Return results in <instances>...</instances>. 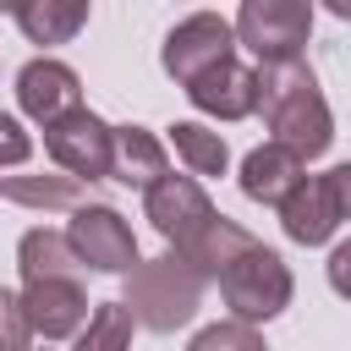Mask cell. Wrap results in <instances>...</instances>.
Listing matches in <instances>:
<instances>
[{
	"label": "cell",
	"instance_id": "cell-1",
	"mask_svg": "<svg viewBox=\"0 0 351 351\" xmlns=\"http://www.w3.org/2000/svg\"><path fill=\"white\" fill-rule=\"evenodd\" d=\"M252 115H263L274 143H285L302 165L329 154V143H335V115H329V99H324V88H318L307 60L258 66V110Z\"/></svg>",
	"mask_w": 351,
	"mask_h": 351
},
{
	"label": "cell",
	"instance_id": "cell-2",
	"mask_svg": "<svg viewBox=\"0 0 351 351\" xmlns=\"http://www.w3.org/2000/svg\"><path fill=\"white\" fill-rule=\"evenodd\" d=\"M203 274L170 247V252H159V258H137L132 263V274H126V307H132V318L143 324V329H154V335H176V329H186L192 318H197V307H203Z\"/></svg>",
	"mask_w": 351,
	"mask_h": 351
},
{
	"label": "cell",
	"instance_id": "cell-3",
	"mask_svg": "<svg viewBox=\"0 0 351 351\" xmlns=\"http://www.w3.org/2000/svg\"><path fill=\"white\" fill-rule=\"evenodd\" d=\"M291 291H296V280H291L285 258L269 252L263 241H258L252 252H241V258L219 274V296H225L230 318H241V324H269V318H280V313L291 307Z\"/></svg>",
	"mask_w": 351,
	"mask_h": 351
},
{
	"label": "cell",
	"instance_id": "cell-4",
	"mask_svg": "<svg viewBox=\"0 0 351 351\" xmlns=\"http://www.w3.org/2000/svg\"><path fill=\"white\" fill-rule=\"evenodd\" d=\"M230 33L263 66L269 60H302V49L313 38V0H241Z\"/></svg>",
	"mask_w": 351,
	"mask_h": 351
},
{
	"label": "cell",
	"instance_id": "cell-5",
	"mask_svg": "<svg viewBox=\"0 0 351 351\" xmlns=\"http://www.w3.org/2000/svg\"><path fill=\"white\" fill-rule=\"evenodd\" d=\"M230 55H236L230 22H225L219 11H192L186 22H176V27L165 33L159 66H165V77H170L176 88H186L192 77H203L208 66H219V60H230Z\"/></svg>",
	"mask_w": 351,
	"mask_h": 351
},
{
	"label": "cell",
	"instance_id": "cell-6",
	"mask_svg": "<svg viewBox=\"0 0 351 351\" xmlns=\"http://www.w3.org/2000/svg\"><path fill=\"white\" fill-rule=\"evenodd\" d=\"M110 143H115V126L99 121L88 104L44 126V154H49L66 176H77V181H88V186H93V181H110Z\"/></svg>",
	"mask_w": 351,
	"mask_h": 351
},
{
	"label": "cell",
	"instance_id": "cell-7",
	"mask_svg": "<svg viewBox=\"0 0 351 351\" xmlns=\"http://www.w3.org/2000/svg\"><path fill=\"white\" fill-rule=\"evenodd\" d=\"M66 241H71V252L82 258V269H93V274H132V263H137V236H132V225H126L110 203H82V208H71Z\"/></svg>",
	"mask_w": 351,
	"mask_h": 351
},
{
	"label": "cell",
	"instance_id": "cell-8",
	"mask_svg": "<svg viewBox=\"0 0 351 351\" xmlns=\"http://www.w3.org/2000/svg\"><path fill=\"white\" fill-rule=\"evenodd\" d=\"M143 214H148L154 230L181 252V247H186V241H192L219 208L208 203V192H203L197 176H176V170H170V176H159V181L143 192Z\"/></svg>",
	"mask_w": 351,
	"mask_h": 351
},
{
	"label": "cell",
	"instance_id": "cell-9",
	"mask_svg": "<svg viewBox=\"0 0 351 351\" xmlns=\"http://www.w3.org/2000/svg\"><path fill=\"white\" fill-rule=\"evenodd\" d=\"M16 104H22V115H27V121L49 126V121H60V115L82 110V77H77L66 60L38 55V60H27V66L16 71Z\"/></svg>",
	"mask_w": 351,
	"mask_h": 351
},
{
	"label": "cell",
	"instance_id": "cell-10",
	"mask_svg": "<svg viewBox=\"0 0 351 351\" xmlns=\"http://www.w3.org/2000/svg\"><path fill=\"white\" fill-rule=\"evenodd\" d=\"M186 99H192L203 115H214V121H247V115L258 110V71L230 55V60L208 66L203 77H192V82H186Z\"/></svg>",
	"mask_w": 351,
	"mask_h": 351
},
{
	"label": "cell",
	"instance_id": "cell-11",
	"mask_svg": "<svg viewBox=\"0 0 351 351\" xmlns=\"http://www.w3.org/2000/svg\"><path fill=\"white\" fill-rule=\"evenodd\" d=\"M22 307H27L33 335H44V340L77 335L88 324V313H93L82 280H33V285H22Z\"/></svg>",
	"mask_w": 351,
	"mask_h": 351
},
{
	"label": "cell",
	"instance_id": "cell-12",
	"mask_svg": "<svg viewBox=\"0 0 351 351\" xmlns=\"http://www.w3.org/2000/svg\"><path fill=\"white\" fill-rule=\"evenodd\" d=\"M280 225L296 247H324L340 225V208H335V192H329V176H302L291 186V197L280 203Z\"/></svg>",
	"mask_w": 351,
	"mask_h": 351
},
{
	"label": "cell",
	"instance_id": "cell-13",
	"mask_svg": "<svg viewBox=\"0 0 351 351\" xmlns=\"http://www.w3.org/2000/svg\"><path fill=\"white\" fill-rule=\"evenodd\" d=\"M302 176H307V165H302V159H296L285 143H274V137H269V143H258V148L241 159V176H236V181H241V192H247L252 203L280 208Z\"/></svg>",
	"mask_w": 351,
	"mask_h": 351
},
{
	"label": "cell",
	"instance_id": "cell-14",
	"mask_svg": "<svg viewBox=\"0 0 351 351\" xmlns=\"http://www.w3.org/2000/svg\"><path fill=\"white\" fill-rule=\"evenodd\" d=\"M159 176H170V148H165L148 126H115V143H110V181L148 192Z\"/></svg>",
	"mask_w": 351,
	"mask_h": 351
},
{
	"label": "cell",
	"instance_id": "cell-15",
	"mask_svg": "<svg viewBox=\"0 0 351 351\" xmlns=\"http://www.w3.org/2000/svg\"><path fill=\"white\" fill-rule=\"evenodd\" d=\"M252 247H258V236H252V230H241L236 219L214 214V219H208V225H203V230H197V236L181 247V258H186V263H192L203 280H219V274H225V269H230L241 252H252Z\"/></svg>",
	"mask_w": 351,
	"mask_h": 351
},
{
	"label": "cell",
	"instance_id": "cell-16",
	"mask_svg": "<svg viewBox=\"0 0 351 351\" xmlns=\"http://www.w3.org/2000/svg\"><path fill=\"white\" fill-rule=\"evenodd\" d=\"M16 269H22V285H33V280H82V258L71 252L66 230H49V225H33L16 241Z\"/></svg>",
	"mask_w": 351,
	"mask_h": 351
},
{
	"label": "cell",
	"instance_id": "cell-17",
	"mask_svg": "<svg viewBox=\"0 0 351 351\" xmlns=\"http://www.w3.org/2000/svg\"><path fill=\"white\" fill-rule=\"evenodd\" d=\"M0 197L5 203H22V208H44V214H71V208H82V203H93L88 197V181H77V176H0Z\"/></svg>",
	"mask_w": 351,
	"mask_h": 351
},
{
	"label": "cell",
	"instance_id": "cell-18",
	"mask_svg": "<svg viewBox=\"0 0 351 351\" xmlns=\"http://www.w3.org/2000/svg\"><path fill=\"white\" fill-rule=\"evenodd\" d=\"M88 5L93 0H22L16 5V27L27 44H71L88 27Z\"/></svg>",
	"mask_w": 351,
	"mask_h": 351
},
{
	"label": "cell",
	"instance_id": "cell-19",
	"mask_svg": "<svg viewBox=\"0 0 351 351\" xmlns=\"http://www.w3.org/2000/svg\"><path fill=\"white\" fill-rule=\"evenodd\" d=\"M170 148L186 165V176H225L230 170V148L219 132H208L203 121H176L170 126Z\"/></svg>",
	"mask_w": 351,
	"mask_h": 351
},
{
	"label": "cell",
	"instance_id": "cell-20",
	"mask_svg": "<svg viewBox=\"0 0 351 351\" xmlns=\"http://www.w3.org/2000/svg\"><path fill=\"white\" fill-rule=\"evenodd\" d=\"M132 329H137V318L126 302H93L71 351H132Z\"/></svg>",
	"mask_w": 351,
	"mask_h": 351
},
{
	"label": "cell",
	"instance_id": "cell-21",
	"mask_svg": "<svg viewBox=\"0 0 351 351\" xmlns=\"http://www.w3.org/2000/svg\"><path fill=\"white\" fill-rule=\"evenodd\" d=\"M186 351H269V346H263V335H258V324H241V318H225V324H208V329H197Z\"/></svg>",
	"mask_w": 351,
	"mask_h": 351
},
{
	"label": "cell",
	"instance_id": "cell-22",
	"mask_svg": "<svg viewBox=\"0 0 351 351\" xmlns=\"http://www.w3.org/2000/svg\"><path fill=\"white\" fill-rule=\"evenodd\" d=\"M0 351H33V324L22 307V291L0 285Z\"/></svg>",
	"mask_w": 351,
	"mask_h": 351
},
{
	"label": "cell",
	"instance_id": "cell-23",
	"mask_svg": "<svg viewBox=\"0 0 351 351\" xmlns=\"http://www.w3.org/2000/svg\"><path fill=\"white\" fill-rule=\"evenodd\" d=\"M27 154H33V137L22 132V121H16V115H5V110H0V170L27 165Z\"/></svg>",
	"mask_w": 351,
	"mask_h": 351
},
{
	"label": "cell",
	"instance_id": "cell-24",
	"mask_svg": "<svg viewBox=\"0 0 351 351\" xmlns=\"http://www.w3.org/2000/svg\"><path fill=\"white\" fill-rule=\"evenodd\" d=\"M324 269H329V285H335V291L351 302V236H346V241L329 252V263H324Z\"/></svg>",
	"mask_w": 351,
	"mask_h": 351
},
{
	"label": "cell",
	"instance_id": "cell-25",
	"mask_svg": "<svg viewBox=\"0 0 351 351\" xmlns=\"http://www.w3.org/2000/svg\"><path fill=\"white\" fill-rule=\"evenodd\" d=\"M329 192H335V208H340V219H351V159L329 170Z\"/></svg>",
	"mask_w": 351,
	"mask_h": 351
},
{
	"label": "cell",
	"instance_id": "cell-26",
	"mask_svg": "<svg viewBox=\"0 0 351 351\" xmlns=\"http://www.w3.org/2000/svg\"><path fill=\"white\" fill-rule=\"evenodd\" d=\"M324 5H329V11L340 16V22H351V0H324Z\"/></svg>",
	"mask_w": 351,
	"mask_h": 351
},
{
	"label": "cell",
	"instance_id": "cell-27",
	"mask_svg": "<svg viewBox=\"0 0 351 351\" xmlns=\"http://www.w3.org/2000/svg\"><path fill=\"white\" fill-rule=\"evenodd\" d=\"M16 5H22V0H0V11H11V16H16Z\"/></svg>",
	"mask_w": 351,
	"mask_h": 351
}]
</instances>
